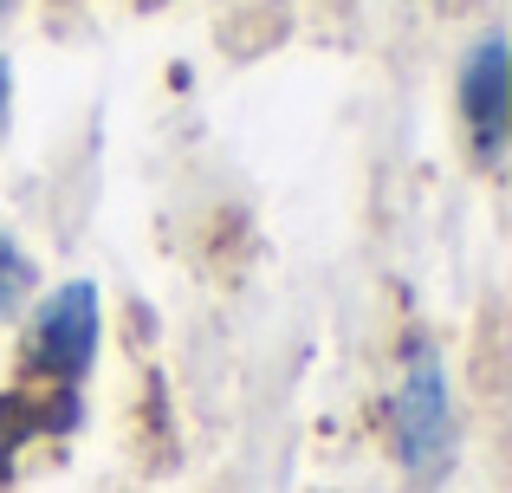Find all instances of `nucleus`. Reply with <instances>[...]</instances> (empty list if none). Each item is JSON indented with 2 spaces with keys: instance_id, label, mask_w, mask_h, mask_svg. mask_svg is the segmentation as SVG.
I'll return each instance as SVG.
<instances>
[{
  "instance_id": "f257e3e1",
  "label": "nucleus",
  "mask_w": 512,
  "mask_h": 493,
  "mask_svg": "<svg viewBox=\"0 0 512 493\" xmlns=\"http://www.w3.org/2000/svg\"><path fill=\"white\" fill-rule=\"evenodd\" d=\"M389 435H396V461L415 487L448 481L454 448H461V416H454V383H448V357L428 338H415L402 351V377H396V403H389Z\"/></svg>"
},
{
  "instance_id": "f03ea898",
  "label": "nucleus",
  "mask_w": 512,
  "mask_h": 493,
  "mask_svg": "<svg viewBox=\"0 0 512 493\" xmlns=\"http://www.w3.org/2000/svg\"><path fill=\"white\" fill-rule=\"evenodd\" d=\"M104 344V292L98 279H65L33 305V331H26V364L52 383V390H78L98 364Z\"/></svg>"
},
{
  "instance_id": "7ed1b4c3",
  "label": "nucleus",
  "mask_w": 512,
  "mask_h": 493,
  "mask_svg": "<svg viewBox=\"0 0 512 493\" xmlns=\"http://www.w3.org/2000/svg\"><path fill=\"white\" fill-rule=\"evenodd\" d=\"M461 124L474 137V150L500 156L506 150V124H512V59H506V33H480L474 52L461 59Z\"/></svg>"
},
{
  "instance_id": "20e7f679",
  "label": "nucleus",
  "mask_w": 512,
  "mask_h": 493,
  "mask_svg": "<svg viewBox=\"0 0 512 493\" xmlns=\"http://www.w3.org/2000/svg\"><path fill=\"white\" fill-rule=\"evenodd\" d=\"M33 286H39L33 253L13 241V228L0 221V325H7V318H20L26 305H33Z\"/></svg>"
},
{
  "instance_id": "39448f33",
  "label": "nucleus",
  "mask_w": 512,
  "mask_h": 493,
  "mask_svg": "<svg viewBox=\"0 0 512 493\" xmlns=\"http://www.w3.org/2000/svg\"><path fill=\"white\" fill-rule=\"evenodd\" d=\"M7 111H13V65L0 59V137H7Z\"/></svg>"
},
{
  "instance_id": "423d86ee",
  "label": "nucleus",
  "mask_w": 512,
  "mask_h": 493,
  "mask_svg": "<svg viewBox=\"0 0 512 493\" xmlns=\"http://www.w3.org/2000/svg\"><path fill=\"white\" fill-rule=\"evenodd\" d=\"M7 13H13V0H0V20H7Z\"/></svg>"
}]
</instances>
